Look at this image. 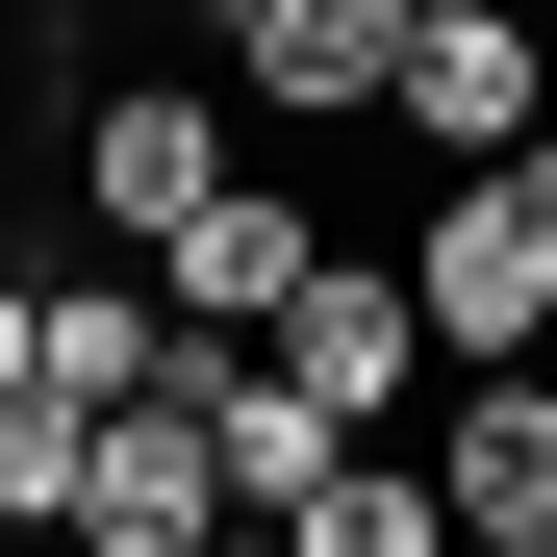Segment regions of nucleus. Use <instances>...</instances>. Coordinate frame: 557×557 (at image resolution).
<instances>
[{
    "instance_id": "obj_1",
    "label": "nucleus",
    "mask_w": 557,
    "mask_h": 557,
    "mask_svg": "<svg viewBox=\"0 0 557 557\" xmlns=\"http://www.w3.org/2000/svg\"><path fill=\"white\" fill-rule=\"evenodd\" d=\"M406 305H431V355H532V330H557V127L456 152V203H431V253H406Z\"/></svg>"
},
{
    "instance_id": "obj_2",
    "label": "nucleus",
    "mask_w": 557,
    "mask_h": 557,
    "mask_svg": "<svg viewBox=\"0 0 557 557\" xmlns=\"http://www.w3.org/2000/svg\"><path fill=\"white\" fill-rule=\"evenodd\" d=\"M381 127L456 177V152H507V127H557V26H532V0H431V26H406V76H381Z\"/></svg>"
},
{
    "instance_id": "obj_3",
    "label": "nucleus",
    "mask_w": 557,
    "mask_h": 557,
    "mask_svg": "<svg viewBox=\"0 0 557 557\" xmlns=\"http://www.w3.org/2000/svg\"><path fill=\"white\" fill-rule=\"evenodd\" d=\"M305 253H330V228H305V177H253V152H228L203 203L152 228V305H177V330H278V305H305Z\"/></svg>"
},
{
    "instance_id": "obj_4",
    "label": "nucleus",
    "mask_w": 557,
    "mask_h": 557,
    "mask_svg": "<svg viewBox=\"0 0 557 557\" xmlns=\"http://www.w3.org/2000/svg\"><path fill=\"white\" fill-rule=\"evenodd\" d=\"M203 177H228V102H203V76H102V102H76V203H102L127 253L203 203Z\"/></svg>"
},
{
    "instance_id": "obj_5",
    "label": "nucleus",
    "mask_w": 557,
    "mask_h": 557,
    "mask_svg": "<svg viewBox=\"0 0 557 557\" xmlns=\"http://www.w3.org/2000/svg\"><path fill=\"white\" fill-rule=\"evenodd\" d=\"M278 381H305L330 431H381V406L431 381V305H406V278H355V253H305V305H278Z\"/></svg>"
},
{
    "instance_id": "obj_6",
    "label": "nucleus",
    "mask_w": 557,
    "mask_h": 557,
    "mask_svg": "<svg viewBox=\"0 0 557 557\" xmlns=\"http://www.w3.org/2000/svg\"><path fill=\"white\" fill-rule=\"evenodd\" d=\"M431 482H456V532H482V557H557V381H532V355L456 381V456H431Z\"/></svg>"
},
{
    "instance_id": "obj_7",
    "label": "nucleus",
    "mask_w": 557,
    "mask_h": 557,
    "mask_svg": "<svg viewBox=\"0 0 557 557\" xmlns=\"http://www.w3.org/2000/svg\"><path fill=\"white\" fill-rule=\"evenodd\" d=\"M152 355H177V305H152V278H51V330H26V381H51V406H127Z\"/></svg>"
},
{
    "instance_id": "obj_8",
    "label": "nucleus",
    "mask_w": 557,
    "mask_h": 557,
    "mask_svg": "<svg viewBox=\"0 0 557 557\" xmlns=\"http://www.w3.org/2000/svg\"><path fill=\"white\" fill-rule=\"evenodd\" d=\"M278 532H305V557H431V532H456V482H406V456L355 431V456H330V482L278 507Z\"/></svg>"
},
{
    "instance_id": "obj_9",
    "label": "nucleus",
    "mask_w": 557,
    "mask_h": 557,
    "mask_svg": "<svg viewBox=\"0 0 557 557\" xmlns=\"http://www.w3.org/2000/svg\"><path fill=\"white\" fill-rule=\"evenodd\" d=\"M76 431H102V406H51V381H0V532H76Z\"/></svg>"
},
{
    "instance_id": "obj_10",
    "label": "nucleus",
    "mask_w": 557,
    "mask_h": 557,
    "mask_svg": "<svg viewBox=\"0 0 557 557\" xmlns=\"http://www.w3.org/2000/svg\"><path fill=\"white\" fill-rule=\"evenodd\" d=\"M26 330H51V278H26V253H0V381H26Z\"/></svg>"
},
{
    "instance_id": "obj_11",
    "label": "nucleus",
    "mask_w": 557,
    "mask_h": 557,
    "mask_svg": "<svg viewBox=\"0 0 557 557\" xmlns=\"http://www.w3.org/2000/svg\"><path fill=\"white\" fill-rule=\"evenodd\" d=\"M406 26H431V0H406Z\"/></svg>"
}]
</instances>
